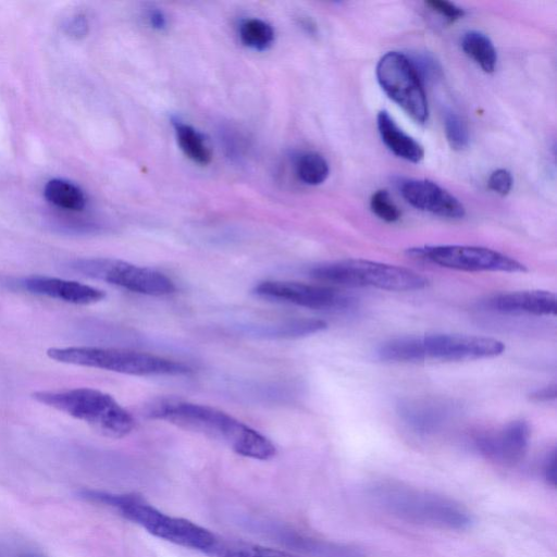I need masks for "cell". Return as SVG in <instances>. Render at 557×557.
<instances>
[{"instance_id":"cell-20","label":"cell","mask_w":557,"mask_h":557,"mask_svg":"<svg viewBox=\"0 0 557 557\" xmlns=\"http://www.w3.org/2000/svg\"><path fill=\"white\" fill-rule=\"evenodd\" d=\"M44 195L50 203L65 210L81 211L86 206L84 191L74 183L62 178L48 181Z\"/></svg>"},{"instance_id":"cell-4","label":"cell","mask_w":557,"mask_h":557,"mask_svg":"<svg viewBox=\"0 0 557 557\" xmlns=\"http://www.w3.org/2000/svg\"><path fill=\"white\" fill-rule=\"evenodd\" d=\"M506 349L496 338L463 334H428L404 336L382 343L376 349L386 362H418L425 360L469 361L499 356Z\"/></svg>"},{"instance_id":"cell-12","label":"cell","mask_w":557,"mask_h":557,"mask_svg":"<svg viewBox=\"0 0 557 557\" xmlns=\"http://www.w3.org/2000/svg\"><path fill=\"white\" fill-rule=\"evenodd\" d=\"M530 437L529 423L524 420H516L496 431L481 434L475 438L474 445L485 458L511 466L519 462L525 455Z\"/></svg>"},{"instance_id":"cell-9","label":"cell","mask_w":557,"mask_h":557,"mask_svg":"<svg viewBox=\"0 0 557 557\" xmlns=\"http://www.w3.org/2000/svg\"><path fill=\"white\" fill-rule=\"evenodd\" d=\"M406 255L414 260L467 272L524 273L525 265L499 251L468 245H424L411 247Z\"/></svg>"},{"instance_id":"cell-3","label":"cell","mask_w":557,"mask_h":557,"mask_svg":"<svg viewBox=\"0 0 557 557\" xmlns=\"http://www.w3.org/2000/svg\"><path fill=\"white\" fill-rule=\"evenodd\" d=\"M79 494L88 502L116 510L150 534L186 548L208 554L218 540L206 528L193 521L166 515L134 494H116L89 488L82 490Z\"/></svg>"},{"instance_id":"cell-31","label":"cell","mask_w":557,"mask_h":557,"mask_svg":"<svg viewBox=\"0 0 557 557\" xmlns=\"http://www.w3.org/2000/svg\"><path fill=\"white\" fill-rule=\"evenodd\" d=\"M557 458H556V450L553 449L546 457L544 465H543V474L546 480V482L555 486L557 481Z\"/></svg>"},{"instance_id":"cell-21","label":"cell","mask_w":557,"mask_h":557,"mask_svg":"<svg viewBox=\"0 0 557 557\" xmlns=\"http://www.w3.org/2000/svg\"><path fill=\"white\" fill-rule=\"evenodd\" d=\"M461 48L485 73H493L497 63L496 49L485 34L467 32L461 39Z\"/></svg>"},{"instance_id":"cell-29","label":"cell","mask_w":557,"mask_h":557,"mask_svg":"<svg viewBox=\"0 0 557 557\" xmlns=\"http://www.w3.org/2000/svg\"><path fill=\"white\" fill-rule=\"evenodd\" d=\"M425 4L433 10L434 12H437L442 16H444L446 20L454 22L465 15V11L449 2L444 0H430L426 1Z\"/></svg>"},{"instance_id":"cell-28","label":"cell","mask_w":557,"mask_h":557,"mask_svg":"<svg viewBox=\"0 0 557 557\" xmlns=\"http://www.w3.org/2000/svg\"><path fill=\"white\" fill-rule=\"evenodd\" d=\"M512 183L513 180L509 171L506 169H497L490 175L487 186L494 193L506 196L509 194Z\"/></svg>"},{"instance_id":"cell-25","label":"cell","mask_w":557,"mask_h":557,"mask_svg":"<svg viewBox=\"0 0 557 557\" xmlns=\"http://www.w3.org/2000/svg\"><path fill=\"white\" fill-rule=\"evenodd\" d=\"M242 41L252 49L264 50L271 46L274 32L270 24L262 20H246L239 29Z\"/></svg>"},{"instance_id":"cell-36","label":"cell","mask_w":557,"mask_h":557,"mask_svg":"<svg viewBox=\"0 0 557 557\" xmlns=\"http://www.w3.org/2000/svg\"><path fill=\"white\" fill-rule=\"evenodd\" d=\"M0 557H5V552L1 545H0Z\"/></svg>"},{"instance_id":"cell-1","label":"cell","mask_w":557,"mask_h":557,"mask_svg":"<svg viewBox=\"0 0 557 557\" xmlns=\"http://www.w3.org/2000/svg\"><path fill=\"white\" fill-rule=\"evenodd\" d=\"M149 413L154 419L214 438L247 458L269 460L276 455L275 445L267 436L207 405L166 400L153 406Z\"/></svg>"},{"instance_id":"cell-19","label":"cell","mask_w":557,"mask_h":557,"mask_svg":"<svg viewBox=\"0 0 557 557\" xmlns=\"http://www.w3.org/2000/svg\"><path fill=\"white\" fill-rule=\"evenodd\" d=\"M327 323L320 319H293L272 325L258 326L253 334L272 338H299L324 331Z\"/></svg>"},{"instance_id":"cell-23","label":"cell","mask_w":557,"mask_h":557,"mask_svg":"<svg viewBox=\"0 0 557 557\" xmlns=\"http://www.w3.org/2000/svg\"><path fill=\"white\" fill-rule=\"evenodd\" d=\"M175 133L181 149L189 159L202 165L210 162V148L199 132L189 125L176 123Z\"/></svg>"},{"instance_id":"cell-33","label":"cell","mask_w":557,"mask_h":557,"mask_svg":"<svg viewBox=\"0 0 557 557\" xmlns=\"http://www.w3.org/2000/svg\"><path fill=\"white\" fill-rule=\"evenodd\" d=\"M149 20L154 27L161 28L165 25V18L159 11L151 12L149 15Z\"/></svg>"},{"instance_id":"cell-35","label":"cell","mask_w":557,"mask_h":557,"mask_svg":"<svg viewBox=\"0 0 557 557\" xmlns=\"http://www.w3.org/2000/svg\"><path fill=\"white\" fill-rule=\"evenodd\" d=\"M426 69H428V73H431V71L429 69H431V65L426 63ZM425 69H423L422 71L419 72V75L421 73H424Z\"/></svg>"},{"instance_id":"cell-7","label":"cell","mask_w":557,"mask_h":557,"mask_svg":"<svg viewBox=\"0 0 557 557\" xmlns=\"http://www.w3.org/2000/svg\"><path fill=\"white\" fill-rule=\"evenodd\" d=\"M309 275L322 283L391 292L419 290L428 285V280L413 270L364 259L320 263L309 270Z\"/></svg>"},{"instance_id":"cell-6","label":"cell","mask_w":557,"mask_h":557,"mask_svg":"<svg viewBox=\"0 0 557 557\" xmlns=\"http://www.w3.org/2000/svg\"><path fill=\"white\" fill-rule=\"evenodd\" d=\"M47 356L58 362L96 368L137 376L184 375L191 369L183 362L149 352L113 347H51Z\"/></svg>"},{"instance_id":"cell-2","label":"cell","mask_w":557,"mask_h":557,"mask_svg":"<svg viewBox=\"0 0 557 557\" xmlns=\"http://www.w3.org/2000/svg\"><path fill=\"white\" fill-rule=\"evenodd\" d=\"M368 494L377 508L406 522L449 531H463L472 523L459 503L429 491L382 482L373 484Z\"/></svg>"},{"instance_id":"cell-10","label":"cell","mask_w":557,"mask_h":557,"mask_svg":"<svg viewBox=\"0 0 557 557\" xmlns=\"http://www.w3.org/2000/svg\"><path fill=\"white\" fill-rule=\"evenodd\" d=\"M375 73L385 94L416 122L425 123L428 100L411 59L398 51L386 52L379 60Z\"/></svg>"},{"instance_id":"cell-5","label":"cell","mask_w":557,"mask_h":557,"mask_svg":"<svg viewBox=\"0 0 557 557\" xmlns=\"http://www.w3.org/2000/svg\"><path fill=\"white\" fill-rule=\"evenodd\" d=\"M36 401L88 423L102 435L121 438L134 426L133 416L111 395L99 389L77 387L61 391H37Z\"/></svg>"},{"instance_id":"cell-14","label":"cell","mask_w":557,"mask_h":557,"mask_svg":"<svg viewBox=\"0 0 557 557\" xmlns=\"http://www.w3.org/2000/svg\"><path fill=\"white\" fill-rule=\"evenodd\" d=\"M399 190L409 205L421 211L446 219H461L466 214L459 199L430 180H403Z\"/></svg>"},{"instance_id":"cell-26","label":"cell","mask_w":557,"mask_h":557,"mask_svg":"<svg viewBox=\"0 0 557 557\" xmlns=\"http://www.w3.org/2000/svg\"><path fill=\"white\" fill-rule=\"evenodd\" d=\"M444 129L447 141L454 150H463L469 144V131L460 115L447 111L444 116Z\"/></svg>"},{"instance_id":"cell-18","label":"cell","mask_w":557,"mask_h":557,"mask_svg":"<svg viewBox=\"0 0 557 557\" xmlns=\"http://www.w3.org/2000/svg\"><path fill=\"white\" fill-rule=\"evenodd\" d=\"M376 124L382 141L395 156L412 163L423 159L424 149L421 144L399 128L387 111L379 112Z\"/></svg>"},{"instance_id":"cell-15","label":"cell","mask_w":557,"mask_h":557,"mask_svg":"<svg viewBox=\"0 0 557 557\" xmlns=\"http://www.w3.org/2000/svg\"><path fill=\"white\" fill-rule=\"evenodd\" d=\"M404 423L418 434H432L441 430L454 413L451 404L438 399H406L397 405Z\"/></svg>"},{"instance_id":"cell-11","label":"cell","mask_w":557,"mask_h":557,"mask_svg":"<svg viewBox=\"0 0 557 557\" xmlns=\"http://www.w3.org/2000/svg\"><path fill=\"white\" fill-rule=\"evenodd\" d=\"M252 293L263 299L315 310H346L356 299L329 286L292 281H263Z\"/></svg>"},{"instance_id":"cell-16","label":"cell","mask_w":557,"mask_h":557,"mask_svg":"<svg viewBox=\"0 0 557 557\" xmlns=\"http://www.w3.org/2000/svg\"><path fill=\"white\" fill-rule=\"evenodd\" d=\"M482 306L502 313L555 315L557 299L548 290H520L493 295L483 300Z\"/></svg>"},{"instance_id":"cell-8","label":"cell","mask_w":557,"mask_h":557,"mask_svg":"<svg viewBox=\"0 0 557 557\" xmlns=\"http://www.w3.org/2000/svg\"><path fill=\"white\" fill-rule=\"evenodd\" d=\"M71 272L103 281L132 293L165 296L175 292L174 282L165 274L123 260L81 258L67 264Z\"/></svg>"},{"instance_id":"cell-32","label":"cell","mask_w":557,"mask_h":557,"mask_svg":"<svg viewBox=\"0 0 557 557\" xmlns=\"http://www.w3.org/2000/svg\"><path fill=\"white\" fill-rule=\"evenodd\" d=\"M530 398L534 401H549L556 398V384L547 385L539 388L530 394Z\"/></svg>"},{"instance_id":"cell-27","label":"cell","mask_w":557,"mask_h":557,"mask_svg":"<svg viewBox=\"0 0 557 557\" xmlns=\"http://www.w3.org/2000/svg\"><path fill=\"white\" fill-rule=\"evenodd\" d=\"M370 208L377 218L388 223L398 221L401 214L385 189H380L372 194Z\"/></svg>"},{"instance_id":"cell-13","label":"cell","mask_w":557,"mask_h":557,"mask_svg":"<svg viewBox=\"0 0 557 557\" xmlns=\"http://www.w3.org/2000/svg\"><path fill=\"white\" fill-rule=\"evenodd\" d=\"M18 289L74 305H91L101 301L106 293L97 287L54 276L28 275L13 283Z\"/></svg>"},{"instance_id":"cell-24","label":"cell","mask_w":557,"mask_h":557,"mask_svg":"<svg viewBox=\"0 0 557 557\" xmlns=\"http://www.w3.org/2000/svg\"><path fill=\"white\" fill-rule=\"evenodd\" d=\"M296 172L301 182L308 185L322 184L329 175L326 160L317 152L302 153L296 162Z\"/></svg>"},{"instance_id":"cell-30","label":"cell","mask_w":557,"mask_h":557,"mask_svg":"<svg viewBox=\"0 0 557 557\" xmlns=\"http://www.w3.org/2000/svg\"><path fill=\"white\" fill-rule=\"evenodd\" d=\"M65 27L70 36L81 38L88 32V22L85 16L75 15L67 22Z\"/></svg>"},{"instance_id":"cell-22","label":"cell","mask_w":557,"mask_h":557,"mask_svg":"<svg viewBox=\"0 0 557 557\" xmlns=\"http://www.w3.org/2000/svg\"><path fill=\"white\" fill-rule=\"evenodd\" d=\"M208 554L214 557H304L277 548L220 539Z\"/></svg>"},{"instance_id":"cell-34","label":"cell","mask_w":557,"mask_h":557,"mask_svg":"<svg viewBox=\"0 0 557 557\" xmlns=\"http://www.w3.org/2000/svg\"><path fill=\"white\" fill-rule=\"evenodd\" d=\"M18 557H42V556L39 554H36V553H24V554L20 555Z\"/></svg>"},{"instance_id":"cell-17","label":"cell","mask_w":557,"mask_h":557,"mask_svg":"<svg viewBox=\"0 0 557 557\" xmlns=\"http://www.w3.org/2000/svg\"><path fill=\"white\" fill-rule=\"evenodd\" d=\"M287 546L311 557H367L356 546L308 536L293 530L271 527L265 529ZM264 531V532H265Z\"/></svg>"}]
</instances>
